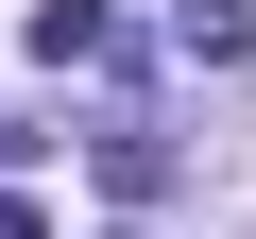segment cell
<instances>
[{"instance_id": "6da1fadb", "label": "cell", "mask_w": 256, "mask_h": 239, "mask_svg": "<svg viewBox=\"0 0 256 239\" xmlns=\"http://www.w3.org/2000/svg\"><path fill=\"white\" fill-rule=\"evenodd\" d=\"M34 52H52V68H102L120 18H102V0H34Z\"/></svg>"}, {"instance_id": "7a4b0ae2", "label": "cell", "mask_w": 256, "mask_h": 239, "mask_svg": "<svg viewBox=\"0 0 256 239\" xmlns=\"http://www.w3.org/2000/svg\"><path fill=\"white\" fill-rule=\"evenodd\" d=\"M171 34H188L205 68H239V52H256V18H239V0H171Z\"/></svg>"}, {"instance_id": "3957f363", "label": "cell", "mask_w": 256, "mask_h": 239, "mask_svg": "<svg viewBox=\"0 0 256 239\" xmlns=\"http://www.w3.org/2000/svg\"><path fill=\"white\" fill-rule=\"evenodd\" d=\"M0 239H52V222H34V205H18V188H0Z\"/></svg>"}]
</instances>
